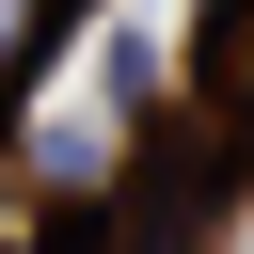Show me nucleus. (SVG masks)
<instances>
[{
	"instance_id": "nucleus-1",
	"label": "nucleus",
	"mask_w": 254,
	"mask_h": 254,
	"mask_svg": "<svg viewBox=\"0 0 254 254\" xmlns=\"http://www.w3.org/2000/svg\"><path fill=\"white\" fill-rule=\"evenodd\" d=\"M64 16H79V0H0V95H16V79L64 48Z\"/></svg>"
}]
</instances>
